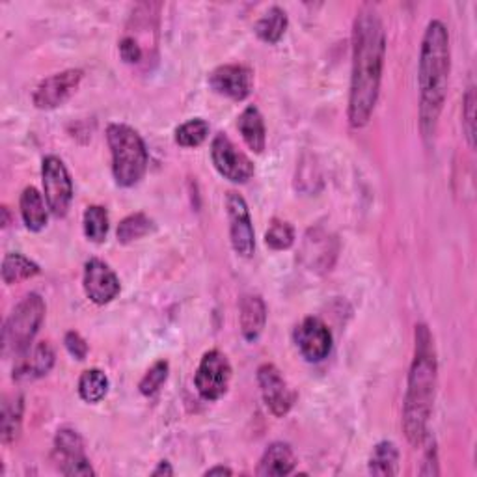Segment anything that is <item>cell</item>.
<instances>
[{
  "instance_id": "cell-1",
  "label": "cell",
  "mask_w": 477,
  "mask_h": 477,
  "mask_svg": "<svg viewBox=\"0 0 477 477\" xmlns=\"http://www.w3.org/2000/svg\"><path fill=\"white\" fill-rule=\"evenodd\" d=\"M386 55V30L375 6L364 5L353 23V71L347 118L351 127L369 123L378 101Z\"/></svg>"
},
{
  "instance_id": "cell-2",
  "label": "cell",
  "mask_w": 477,
  "mask_h": 477,
  "mask_svg": "<svg viewBox=\"0 0 477 477\" xmlns=\"http://www.w3.org/2000/svg\"><path fill=\"white\" fill-rule=\"evenodd\" d=\"M451 71V47L448 26L432 19L429 21L420 49L418 88H420V129L423 139L435 137L441 114L448 98Z\"/></svg>"
},
{
  "instance_id": "cell-3",
  "label": "cell",
  "mask_w": 477,
  "mask_h": 477,
  "mask_svg": "<svg viewBox=\"0 0 477 477\" xmlns=\"http://www.w3.org/2000/svg\"><path fill=\"white\" fill-rule=\"evenodd\" d=\"M439 362L435 339L427 325L420 323L414 330V358L409 371L407 394L403 405V430L412 446H421L429 435V420L437 396Z\"/></svg>"
},
{
  "instance_id": "cell-4",
  "label": "cell",
  "mask_w": 477,
  "mask_h": 477,
  "mask_svg": "<svg viewBox=\"0 0 477 477\" xmlns=\"http://www.w3.org/2000/svg\"><path fill=\"white\" fill-rule=\"evenodd\" d=\"M107 142L112 155V176L118 187L129 189L140 183L148 170V148L144 139L131 125L110 123Z\"/></svg>"
},
{
  "instance_id": "cell-5",
  "label": "cell",
  "mask_w": 477,
  "mask_h": 477,
  "mask_svg": "<svg viewBox=\"0 0 477 477\" xmlns=\"http://www.w3.org/2000/svg\"><path fill=\"white\" fill-rule=\"evenodd\" d=\"M46 302L37 293L25 295L12 310L3 330V353L5 357H25L37 336L43 319H46Z\"/></svg>"
},
{
  "instance_id": "cell-6",
  "label": "cell",
  "mask_w": 477,
  "mask_h": 477,
  "mask_svg": "<svg viewBox=\"0 0 477 477\" xmlns=\"http://www.w3.org/2000/svg\"><path fill=\"white\" fill-rule=\"evenodd\" d=\"M232 382V364L221 351H207L196 369L194 386L205 401H219L226 396Z\"/></svg>"
},
{
  "instance_id": "cell-7",
  "label": "cell",
  "mask_w": 477,
  "mask_h": 477,
  "mask_svg": "<svg viewBox=\"0 0 477 477\" xmlns=\"http://www.w3.org/2000/svg\"><path fill=\"white\" fill-rule=\"evenodd\" d=\"M43 194L49 205V211L62 219L67 214L73 202V181L62 159L47 155L41 164Z\"/></svg>"
},
{
  "instance_id": "cell-8",
  "label": "cell",
  "mask_w": 477,
  "mask_h": 477,
  "mask_svg": "<svg viewBox=\"0 0 477 477\" xmlns=\"http://www.w3.org/2000/svg\"><path fill=\"white\" fill-rule=\"evenodd\" d=\"M211 159L221 176L232 183H246L254 178V162L243 153L228 135L219 133L211 142Z\"/></svg>"
},
{
  "instance_id": "cell-9",
  "label": "cell",
  "mask_w": 477,
  "mask_h": 477,
  "mask_svg": "<svg viewBox=\"0 0 477 477\" xmlns=\"http://www.w3.org/2000/svg\"><path fill=\"white\" fill-rule=\"evenodd\" d=\"M55 461L64 475L90 477L96 475L88 457L84 453V441L71 427L58 429L55 437Z\"/></svg>"
},
{
  "instance_id": "cell-10",
  "label": "cell",
  "mask_w": 477,
  "mask_h": 477,
  "mask_svg": "<svg viewBox=\"0 0 477 477\" xmlns=\"http://www.w3.org/2000/svg\"><path fill=\"white\" fill-rule=\"evenodd\" d=\"M226 214L230 223V241L235 254L246 259L252 257L255 250L252 216L246 200L235 191H230L226 194Z\"/></svg>"
},
{
  "instance_id": "cell-11",
  "label": "cell",
  "mask_w": 477,
  "mask_h": 477,
  "mask_svg": "<svg viewBox=\"0 0 477 477\" xmlns=\"http://www.w3.org/2000/svg\"><path fill=\"white\" fill-rule=\"evenodd\" d=\"M84 73L80 69H66L43 78L32 94V103L39 110H53L62 107L80 86Z\"/></svg>"
},
{
  "instance_id": "cell-12",
  "label": "cell",
  "mask_w": 477,
  "mask_h": 477,
  "mask_svg": "<svg viewBox=\"0 0 477 477\" xmlns=\"http://www.w3.org/2000/svg\"><path fill=\"white\" fill-rule=\"evenodd\" d=\"M257 384L259 389H262L264 403L276 418H284L285 414H289L296 401V394L275 364L259 366Z\"/></svg>"
},
{
  "instance_id": "cell-13",
  "label": "cell",
  "mask_w": 477,
  "mask_h": 477,
  "mask_svg": "<svg viewBox=\"0 0 477 477\" xmlns=\"http://www.w3.org/2000/svg\"><path fill=\"white\" fill-rule=\"evenodd\" d=\"M295 343L300 355L312 364L328 358L332 351V332L319 317H306L295 330Z\"/></svg>"
},
{
  "instance_id": "cell-14",
  "label": "cell",
  "mask_w": 477,
  "mask_h": 477,
  "mask_svg": "<svg viewBox=\"0 0 477 477\" xmlns=\"http://www.w3.org/2000/svg\"><path fill=\"white\" fill-rule=\"evenodd\" d=\"M82 287L86 296H88L94 305L105 306L119 295V280L116 273L105 264L103 259L92 257L84 265V278Z\"/></svg>"
},
{
  "instance_id": "cell-15",
  "label": "cell",
  "mask_w": 477,
  "mask_h": 477,
  "mask_svg": "<svg viewBox=\"0 0 477 477\" xmlns=\"http://www.w3.org/2000/svg\"><path fill=\"white\" fill-rule=\"evenodd\" d=\"M209 86L223 98L244 101L254 90V71L241 64H226L209 75Z\"/></svg>"
},
{
  "instance_id": "cell-16",
  "label": "cell",
  "mask_w": 477,
  "mask_h": 477,
  "mask_svg": "<svg viewBox=\"0 0 477 477\" xmlns=\"http://www.w3.org/2000/svg\"><path fill=\"white\" fill-rule=\"evenodd\" d=\"M55 366V351L47 341H39L36 347L16 360L14 378H39L46 377Z\"/></svg>"
},
{
  "instance_id": "cell-17",
  "label": "cell",
  "mask_w": 477,
  "mask_h": 477,
  "mask_svg": "<svg viewBox=\"0 0 477 477\" xmlns=\"http://www.w3.org/2000/svg\"><path fill=\"white\" fill-rule=\"evenodd\" d=\"M239 323H241L243 337L250 343L257 341L267 325L265 300L259 295L243 296L239 306Z\"/></svg>"
},
{
  "instance_id": "cell-18",
  "label": "cell",
  "mask_w": 477,
  "mask_h": 477,
  "mask_svg": "<svg viewBox=\"0 0 477 477\" xmlns=\"http://www.w3.org/2000/svg\"><path fill=\"white\" fill-rule=\"evenodd\" d=\"M296 466L295 451L285 442H273L257 466V475L262 477H284L289 475Z\"/></svg>"
},
{
  "instance_id": "cell-19",
  "label": "cell",
  "mask_w": 477,
  "mask_h": 477,
  "mask_svg": "<svg viewBox=\"0 0 477 477\" xmlns=\"http://www.w3.org/2000/svg\"><path fill=\"white\" fill-rule=\"evenodd\" d=\"M239 133L244 140V144L254 151V153H264L265 144H267V129L262 112L257 107L250 105L246 107L237 121Z\"/></svg>"
},
{
  "instance_id": "cell-20",
  "label": "cell",
  "mask_w": 477,
  "mask_h": 477,
  "mask_svg": "<svg viewBox=\"0 0 477 477\" xmlns=\"http://www.w3.org/2000/svg\"><path fill=\"white\" fill-rule=\"evenodd\" d=\"M19 207H21V219H23L26 230L37 233L47 226L49 205H47L46 200H43V196L39 194L37 189L26 187L21 194Z\"/></svg>"
},
{
  "instance_id": "cell-21",
  "label": "cell",
  "mask_w": 477,
  "mask_h": 477,
  "mask_svg": "<svg viewBox=\"0 0 477 477\" xmlns=\"http://www.w3.org/2000/svg\"><path fill=\"white\" fill-rule=\"evenodd\" d=\"M23 414H25V398L23 396H12L6 398L3 403V418H0V437H3V444H14L23 427Z\"/></svg>"
},
{
  "instance_id": "cell-22",
  "label": "cell",
  "mask_w": 477,
  "mask_h": 477,
  "mask_svg": "<svg viewBox=\"0 0 477 477\" xmlns=\"http://www.w3.org/2000/svg\"><path fill=\"white\" fill-rule=\"evenodd\" d=\"M109 388H110L109 377L105 375V371L98 368L86 369L78 378V396L82 401L90 405L103 401L109 394Z\"/></svg>"
},
{
  "instance_id": "cell-23",
  "label": "cell",
  "mask_w": 477,
  "mask_h": 477,
  "mask_svg": "<svg viewBox=\"0 0 477 477\" xmlns=\"http://www.w3.org/2000/svg\"><path fill=\"white\" fill-rule=\"evenodd\" d=\"M39 273H41L39 265L36 262H32V259H28L26 255H23L21 252H12V254L5 255V262H3L5 284H8V285L19 284V282L37 276Z\"/></svg>"
},
{
  "instance_id": "cell-24",
  "label": "cell",
  "mask_w": 477,
  "mask_h": 477,
  "mask_svg": "<svg viewBox=\"0 0 477 477\" xmlns=\"http://www.w3.org/2000/svg\"><path fill=\"white\" fill-rule=\"evenodd\" d=\"M399 472V450L394 442H378L369 457V473L389 477Z\"/></svg>"
},
{
  "instance_id": "cell-25",
  "label": "cell",
  "mask_w": 477,
  "mask_h": 477,
  "mask_svg": "<svg viewBox=\"0 0 477 477\" xmlns=\"http://www.w3.org/2000/svg\"><path fill=\"white\" fill-rule=\"evenodd\" d=\"M255 36L269 43V46H275V43H278L285 30H287V14L278 8V6H273L262 19H259L255 23Z\"/></svg>"
},
{
  "instance_id": "cell-26",
  "label": "cell",
  "mask_w": 477,
  "mask_h": 477,
  "mask_svg": "<svg viewBox=\"0 0 477 477\" xmlns=\"http://www.w3.org/2000/svg\"><path fill=\"white\" fill-rule=\"evenodd\" d=\"M153 230H155V224L146 213H133V214L125 216V219L119 223L116 233H118V241L121 244H129V243L150 235Z\"/></svg>"
},
{
  "instance_id": "cell-27",
  "label": "cell",
  "mask_w": 477,
  "mask_h": 477,
  "mask_svg": "<svg viewBox=\"0 0 477 477\" xmlns=\"http://www.w3.org/2000/svg\"><path fill=\"white\" fill-rule=\"evenodd\" d=\"M84 235L92 243H103L109 235V213L101 205L86 207L82 216Z\"/></svg>"
},
{
  "instance_id": "cell-28",
  "label": "cell",
  "mask_w": 477,
  "mask_h": 477,
  "mask_svg": "<svg viewBox=\"0 0 477 477\" xmlns=\"http://www.w3.org/2000/svg\"><path fill=\"white\" fill-rule=\"evenodd\" d=\"M209 139V123L202 118H192L176 129V142L181 148H198Z\"/></svg>"
},
{
  "instance_id": "cell-29",
  "label": "cell",
  "mask_w": 477,
  "mask_h": 477,
  "mask_svg": "<svg viewBox=\"0 0 477 477\" xmlns=\"http://www.w3.org/2000/svg\"><path fill=\"white\" fill-rule=\"evenodd\" d=\"M168 371H170V364H168L166 360L155 362V364L144 373V377H142L140 382H139L140 394L146 396V398L155 396V394L159 392V389L162 388V384L166 382Z\"/></svg>"
},
{
  "instance_id": "cell-30",
  "label": "cell",
  "mask_w": 477,
  "mask_h": 477,
  "mask_svg": "<svg viewBox=\"0 0 477 477\" xmlns=\"http://www.w3.org/2000/svg\"><path fill=\"white\" fill-rule=\"evenodd\" d=\"M295 243V230L289 223L285 221H278L275 219L265 233V244L271 248V250H287L291 248Z\"/></svg>"
},
{
  "instance_id": "cell-31",
  "label": "cell",
  "mask_w": 477,
  "mask_h": 477,
  "mask_svg": "<svg viewBox=\"0 0 477 477\" xmlns=\"http://www.w3.org/2000/svg\"><path fill=\"white\" fill-rule=\"evenodd\" d=\"M462 129L470 148H473V137H475V90L470 86L464 99H462Z\"/></svg>"
},
{
  "instance_id": "cell-32",
  "label": "cell",
  "mask_w": 477,
  "mask_h": 477,
  "mask_svg": "<svg viewBox=\"0 0 477 477\" xmlns=\"http://www.w3.org/2000/svg\"><path fill=\"white\" fill-rule=\"evenodd\" d=\"M118 49H119L121 60H123L125 64H131V66L139 64V62L142 60V57H144L142 47L139 46V41H137L133 36H123V37L119 39Z\"/></svg>"
},
{
  "instance_id": "cell-33",
  "label": "cell",
  "mask_w": 477,
  "mask_h": 477,
  "mask_svg": "<svg viewBox=\"0 0 477 477\" xmlns=\"http://www.w3.org/2000/svg\"><path fill=\"white\" fill-rule=\"evenodd\" d=\"M64 345H66L67 353H69L73 358L80 360V362L86 360V357H88V343H86L84 337H82L78 332H75V330H71V332L66 334Z\"/></svg>"
},
{
  "instance_id": "cell-34",
  "label": "cell",
  "mask_w": 477,
  "mask_h": 477,
  "mask_svg": "<svg viewBox=\"0 0 477 477\" xmlns=\"http://www.w3.org/2000/svg\"><path fill=\"white\" fill-rule=\"evenodd\" d=\"M421 475H439L441 470H439V453H437V446L435 442H429L427 446V451H425V462L420 470Z\"/></svg>"
},
{
  "instance_id": "cell-35",
  "label": "cell",
  "mask_w": 477,
  "mask_h": 477,
  "mask_svg": "<svg viewBox=\"0 0 477 477\" xmlns=\"http://www.w3.org/2000/svg\"><path fill=\"white\" fill-rule=\"evenodd\" d=\"M151 475H155V477H159V475H173V468H171V464L168 461H161L157 464V468L151 472Z\"/></svg>"
},
{
  "instance_id": "cell-36",
  "label": "cell",
  "mask_w": 477,
  "mask_h": 477,
  "mask_svg": "<svg viewBox=\"0 0 477 477\" xmlns=\"http://www.w3.org/2000/svg\"><path fill=\"white\" fill-rule=\"evenodd\" d=\"M232 473H233V470L228 466H214L205 472V475H232Z\"/></svg>"
}]
</instances>
